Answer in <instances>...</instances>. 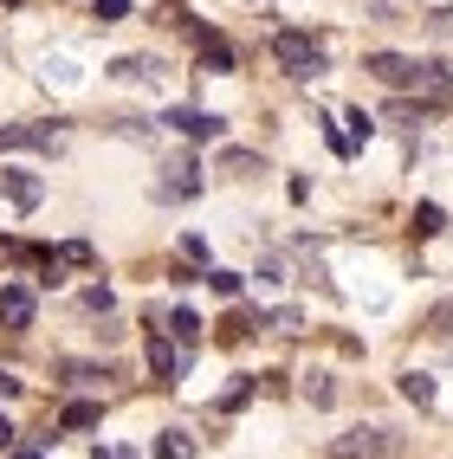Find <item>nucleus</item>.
<instances>
[{
  "instance_id": "obj_1",
  "label": "nucleus",
  "mask_w": 453,
  "mask_h": 459,
  "mask_svg": "<svg viewBox=\"0 0 453 459\" xmlns=\"http://www.w3.org/2000/svg\"><path fill=\"white\" fill-rule=\"evenodd\" d=\"M272 58H279L292 78H318L324 72V46L305 39V33H279V39H272Z\"/></svg>"
},
{
  "instance_id": "obj_2",
  "label": "nucleus",
  "mask_w": 453,
  "mask_h": 459,
  "mask_svg": "<svg viewBox=\"0 0 453 459\" xmlns=\"http://www.w3.org/2000/svg\"><path fill=\"white\" fill-rule=\"evenodd\" d=\"M65 130L58 124H0V149H58Z\"/></svg>"
},
{
  "instance_id": "obj_3",
  "label": "nucleus",
  "mask_w": 453,
  "mask_h": 459,
  "mask_svg": "<svg viewBox=\"0 0 453 459\" xmlns=\"http://www.w3.org/2000/svg\"><path fill=\"white\" fill-rule=\"evenodd\" d=\"M162 124H175L181 136H195V143H214V136L227 130V124H221V117H214V110H169V117H162Z\"/></svg>"
},
{
  "instance_id": "obj_4",
  "label": "nucleus",
  "mask_w": 453,
  "mask_h": 459,
  "mask_svg": "<svg viewBox=\"0 0 453 459\" xmlns=\"http://www.w3.org/2000/svg\"><path fill=\"white\" fill-rule=\"evenodd\" d=\"M362 72L382 78V84H414V58H402V52H370V58H362Z\"/></svg>"
},
{
  "instance_id": "obj_5",
  "label": "nucleus",
  "mask_w": 453,
  "mask_h": 459,
  "mask_svg": "<svg viewBox=\"0 0 453 459\" xmlns=\"http://www.w3.org/2000/svg\"><path fill=\"white\" fill-rule=\"evenodd\" d=\"M149 369H156V382H162V388H175V376H181V350L169 343L162 330H149Z\"/></svg>"
},
{
  "instance_id": "obj_6",
  "label": "nucleus",
  "mask_w": 453,
  "mask_h": 459,
  "mask_svg": "<svg viewBox=\"0 0 453 459\" xmlns=\"http://www.w3.org/2000/svg\"><path fill=\"white\" fill-rule=\"evenodd\" d=\"M0 324H7V330H33V291H26V285L0 291Z\"/></svg>"
},
{
  "instance_id": "obj_7",
  "label": "nucleus",
  "mask_w": 453,
  "mask_h": 459,
  "mask_svg": "<svg viewBox=\"0 0 453 459\" xmlns=\"http://www.w3.org/2000/svg\"><path fill=\"white\" fill-rule=\"evenodd\" d=\"M330 453H337V459H376L382 453V427H356V434L330 440Z\"/></svg>"
},
{
  "instance_id": "obj_8",
  "label": "nucleus",
  "mask_w": 453,
  "mask_h": 459,
  "mask_svg": "<svg viewBox=\"0 0 453 459\" xmlns=\"http://www.w3.org/2000/svg\"><path fill=\"white\" fill-rule=\"evenodd\" d=\"M195 188H201L195 162H175V169H169V181H162V201H195Z\"/></svg>"
},
{
  "instance_id": "obj_9",
  "label": "nucleus",
  "mask_w": 453,
  "mask_h": 459,
  "mask_svg": "<svg viewBox=\"0 0 453 459\" xmlns=\"http://www.w3.org/2000/svg\"><path fill=\"white\" fill-rule=\"evenodd\" d=\"M39 195H46V188H39L26 169H7V201H13V207H39Z\"/></svg>"
},
{
  "instance_id": "obj_10",
  "label": "nucleus",
  "mask_w": 453,
  "mask_h": 459,
  "mask_svg": "<svg viewBox=\"0 0 453 459\" xmlns=\"http://www.w3.org/2000/svg\"><path fill=\"white\" fill-rule=\"evenodd\" d=\"M414 91H428V98H447V91H453V72H447V65H414Z\"/></svg>"
},
{
  "instance_id": "obj_11",
  "label": "nucleus",
  "mask_w": 453,
  "mask_h": 459,
  "mask_svg": "<svg viewBox=\"0 0 453 459\" xmlns=\"http://www.w3.org/2000/svg\"><path fill=\"white\" fill-rule=\"evenodd\" d=\"M156 459H195V440L181 427H169V434H156Z\"/></svg>"
},
{
  "instance_id": "obj_12",
  "label": "nucleus",
  "mask_w": 453,
  "mask_h": 459,
  "mask_svg": "<svg viewBox=\"0 0 453 459\" xmlns=\"http://www.w3.org/2000/svg\"><path fill=\"white\" fill-rule=\"evenodd\" d=\"M169 330H175V343H181V350H188V343H201V330H207V324H201V317L188 311V304H181V311L169 317Z\"/></svg>"
},
{
  "instance_id": "obj_13",
  "label": "nucleus",
  "mask_w": 453,
  "mask_h": 459,
  "mask_svg": "<svg viewBox=\"0 0 453 459\" xmlns=\"http://www.w3.org/2000/svg\"><path fill=\"white\" fill-rule=\"evenodd\" d=\"M98 420H104V414L91 408V402H72L65 414H58V427H72V434H84V427H98Z\"/></svg>"
},
{
  "instance_id": "obj_14",
  "label": "nucleus",
  "mask_w": 453,
  "mask_h": 459,
  "mask_svg": "<svg viewBox=\"0 0 453 459\" xmlns=\"http://www.w3.org/2000/svg\"><path fill=\"white\" fill-rule=\"evenodd\" d=\"M402 394H408V402H421V408H428V402H434V382L421 376V369H408V376H402Z\"/></svg>"
},
{
  "instance_id": "obj_15",
  "label": "nucleus",
  "mask_w": 453,
  "mask_h": 459,
  "mask_svg": "<svg viewBox=\"0 0 453 459\" xmlns=\"http://www.w3.org/2000/svg\"><path fill=\"white\" fill-rule=\"evenodd\" d=\"M110 72H117V78H156L162 65H156V58H117Z\"/></svg>"
},
{
  "instance_id": "obj_16",
  "label": "nucleus",
  "mask_w": 453,
  "mask_h": 459,
  "mask_svg": "<svg viewBox=\"0 0 453 459\" xmlns=\"http://www.w3.org/2000/svg\"><path fill=\"white\" fill-rule=\"evenodd\" d=\"M440 233V207L428 201V207H414V239H434Z\"/></svg>"
},
{
  "instance_id": "obj_17",
  "label": "nucleus",
  "mask_w": 453,
  "mask_h": 459,
  "mask_svg": "<svg viewBox=\"0 0 453 459\" xmlns=\"http://www.w3.org/2000/svg\"><path fill=\"white\" fill-rule=\"evenodd\" d=\"M201 65H214V72H233V52H227L221 39H207V52H201Z\"/></svg>"
},
{
  "instance_id": "obj_18",
  "label": "nucleus",
  "mask_w": 453,
  "mask_h": 459,
  "mask_svg": "<svg viewBox=\"0 0 453 459\" xmlns=\"http://www.w3.org/2000/svg\"><path fill=\"white\" fill-rule=\"evenodd\" d=\"M247 330H253V317H247V311H233V317L221 324V343H240V336H247Z\"/></svg>"
},
{
  "instance_id": "obj_19",
  "label": "nucleus",
  "mask_w": 453,
  "mask_h": 459,
  "mask_svg": "<svg viewBox=\"0 0 453 459\" xmlns=\"http://www.w3.org/2000/svg\"><path fill=\"white\" fill-rule=\"evenodd\" d=\"M207 285H214L221 298H240V272H207Z\"/></svg>"
},
{
  "instance_id": "obj_20",
  "label": "nucleus",
  "mask_w": 453,
  "mask_h": 459,
  "mask_svg": "<svg viewBox=\"0 0 453 459\" xmlns=\"http://www.w3.org/2000/svg\"><path fill=\"white\" fill-rule=\"evenodd\" d=\"M344 124H350V143H362V136H370V130H376V117H362V110H350V117H344Z\"/></svg>"
},
{
  "instance_id": "obj_21",
  "label": "nucleus",
  "mask_w": 453,
  "mask_h": 459,
  "mask_svg": "<svg viewBox=\"0 0 453 459\" xmlns=\"http://www.w3.org/2000/svg\"><path fill=\"white\" fill-rule=\"evenodd\" d=\"M221 169H227V175H247V169H253V156H247V149H227Z\"/></svg>"
},
{
  "instance_id": "obj_22",
  "label": "nucleus",
  "mask_w": 453,
  "mask_h": 459,
  "mask_svg": "<svg viewBox=\"0 0 453 459\" xmlns=\"http://www.w3.org/2000/svg\"><path fill=\"white\" fill-rule=\"evenodd\" d=\"M428 330H434V336H453V304H440V311L428 317Z\"/></svg>"
},
{
  "instance_id": "obj_23",
  "label": "nucleus",
  "mask_w": 453,
  "mask_h": 459,
  "mask_svg": "<svg viewBox=\"0 0 453 459\" xmlns=\"http://www.w3.org/2000/svg\"><path fill=\"white\" fill-rule=\"evenodd\" d=\"M130 13V0H98V20H124Z\"/></svg>"
},
{
  "instance_id": "obj_24",
  "label": "nucleus",
  "mask_w": 453,
  "mask_h": 459,
  "mask_svg": "<svg viewBox=\"0 0 453 459\" xmlns=\"http://www.w3.org/2000/svg\"><path fill=\"white\" fill-rule=\"evenodd\" d=\"M428 26H434V33H440V39H453V7H440V13H434Z\"/></svg>"
},
{
  "instance_id": "obj_25",
  "label": "nucleus",
  "mask_w": 453,
  "mask_h": 459,
  "mask_svg": "<svg viewBox=\"0 0 453 459\" xmlns=\"http://www.w3.org/2000/svg\"><path fill=\"white\" fill-rule=\"evenodd\" d=\"M13 394H20V376H7V369H0V402H13Z\"/></svg>"
},
{
  "instance_id": "obj_26",
  "label": "nucleus",
  "mask_w": 453,
  "mask_h": 459,
  "mask_svg": "<svg viewBox=\"0 0 453 459\" xmlns=\"http://www.w3.org/2000/svg\"><path fill=\"white\" fill-rule=\"evenodd\" d=\"M7 446H13V420H7V414H0V453H7Z\"/></svg>"
},
{
  "instance_id": "obj_27",
  "label": "nucleus",
  "mask_w": 453,
  "mask_h": 459,
  "mask_svg": "<svg viewBox=\"0 0 453 459\" xmlns=\"http://www.w3.org/2000/svg\"><path fill=\"white\" fill-rule=\"evenodd\" d=\"M98 459H136V453H117V446H110V453H104V446H98Z\"/></svg>"
},
{
  "instance_id": "obj_28",
  "label": "nucleus",
  "mask_w": 453,
  "mask_h": 459,
  "mask_svg": "<svg viewBox=\"0 0 453 459\" xmlns=\"http://www.w3.org/2000/svg\"><path fill=\"white\" fill-rule=\"evenodd\" d=\"M13 459H39V453H13Z\"/></svg>"
}]
</instances>
